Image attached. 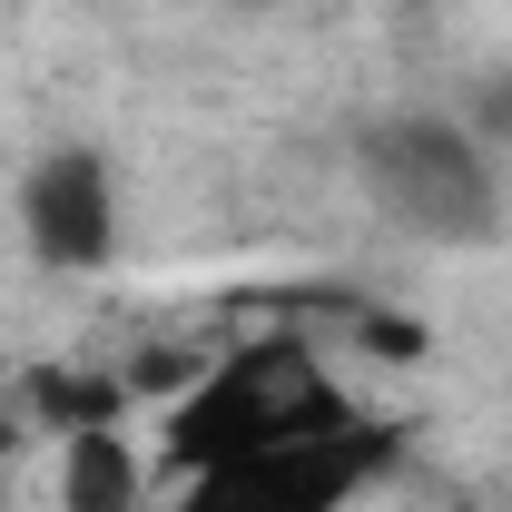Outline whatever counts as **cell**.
Masks as SVG:
<instances>
[{
	"instance_id": "cell-4",
	"label": "cell",
	"mask_w": 512,
	"mask_h": 512,
	"mask_svg": "<svg viewBox=\"0 0 512 512\" xmlns=\"http://www.w3.org/2000/svg\"><path fill=\"white\" fill-rule=\"evenodd\" d=\"M20 227L40 266H109L119 247V188H109V158L99 148H50L30 178H20Z\"/></svg>"
},
{
	"instance_id": "cell-3",
	"label": "cell",
	"mask_w": 512,
	"mask_h": 512,
	"mask_svg": "<svg viewBox=\"0 0 512 512\" xmlns=\"http://www.w3.org/2000/svg\"><path fill=\"white\" fill-rule=\"evenodd\" d=\"M384 463H394V424L355 414V424H335V434L266 444V453H227V463L188 473L178 512H345Z\"/></svg>"
},
{
	"instance_id": "cell-1",
	"label": "cell",
	"mask_w": 512,
	"mask_h": 512,
	"mask_svg": "<svg viewBox=\"0 0 512 512\" xmlns=\"http://www.w3.org/2000/svg\"><path fill=\"white\" fill-rule=\"evenodd\" d=\"M355 424L345 384L316 365L306 335H256L237 355H217L207 375L178 394L168 414V463L178 473H207L227 453H266V444H306V434H335Z\"/></svg>"
},
{
	"instance_id": "cell-5",
	"label": "cell",
	"mask_w": 512,
	"mask_h": 512,
	"mask_svg": "<svg viewBox=\"0 0 512 512\" xmlns=\"http://www.w3.org/2000/svg\"><path fill=\"white\" fill-rule=\"evenodd\" d=\"M60 512H138V453H128L109 424H99V434H69Z\"/></svg>"
},
{
	"instance_id": "cell-6",
	"label": "cell",
	"mask_w": 512,
	"mask_h": 512,
	"mask_svg": "<svg viewBox=\"0 0 512 512\" xmlns=\"http://www.w3.org/2000/svg\"><path fill=\"white\" fill-rule=\"evenodd\" d=\"M30 404H40L60 434H99V424L119 414V384H109V375H40V384H30Z\"/></svg>"
},
{
	"instance_id": "cell-2",
	"label": "cell",
	"mask_w": 512,
	"mask_h": 512,
	"mask_svg": "<svg viewBox=\"0 0 512 512\" xmlns=\"http://www.w3.org/2000/svg\"><path fill=\"white\" fill-rule=\"evenodd\" d=\"M355 178L384 217L424 247H483L503 227V188H493V158L473 148V128L434 119V109H394L355 138Z\"/></svg>"
}]
</instances>
